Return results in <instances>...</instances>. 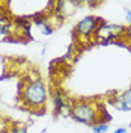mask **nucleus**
Wrapping results in <instances>:
<instances>
[{"instance_id":"7","label":"nucleus","mask_w":131,"mask_h":133,"mask_svg":"<svg viewBox=\"0 0 131 133\" xmlns=\"http://www.w3.org/2000/svg\"><path fill=\"white\" fill-rule=\"evenodd\" d=\"M14 27V20L6 14L0 15V35H9Z\"/></svg>"},{"instance_id":"11","label":"nucleus","mask_w":131,"mask_h":133,"mask_svg":"<svg viewBox=\"0 0 131 133\" xmlns=\"http://www.w3.org/2000/svg\"><path fill=\"white\" fill-rule=\"evenodd\" d=\"M123 38H127L128 41L131 42V26H128L127 27V30H125V35H123Z\"/></svg>"},{"instance_id":"15","label":"nucleus","mask_w":131,"mask_h":133,"mask_svg":"<svg viewBox=\"0 0 131 133\" xmlns=\"http://www.w3.org/2000/svg\"><path fill=\"white\" fill-rule=\"evenodd\" d=\"M0 123H2V119H0Z\"/></svg>"},{"instance_id":"16","label":"nucleus","mask_w":131,"mask_h":133,"mask_svg":"<svg viewBox=\"0 0 131 133\" xmlns=\"http://www.w3.org/2000/svg\"><path fill=\"white\" fill-rule=\"evenodd\" d=\"M130 127H131V124H130Z\"/></svg>"},{"instance_id":"9","label":"nucleus","mask_w":131,"mask_h":133,"mask_svg":"<svg viewBox=\"0 0 131 133\" xmlns=\"http://www.w3.org/2000/svg\"><path fill=\"white\" fill-rule=\"evenodd\" d=\"M110 124H104V123H97V124L92 125V132L93 133H106L108 132Z\"/></svg>"},{"instance_id":"10","label":"nucleus","mask_w":131,"mask_h":133,"mask_svg":"<svg viewBox=\"0 0 131 133\" xmlns=\"http://www.w3.org/2000/svg\"><path fill=\"white\" fill-rule=\"evenodd\" d=\"M41 32H42V35L48 36V35H51V33L54 32V27L48 23V24H45V26H42V27H41Z\"/></svg>"},{"instance_id":"5","label":"nucleus","mask_w":131,"mask_h":133,"mask_svg":"<svg viewBox=\"0 0 131 133\" xmlns=\"http://www.w3.org/2000/svg\"><path fill=\"white\" fill-rule=\"evenodd\" d=\"M53 103H54V110L56 114L62 116H71V109H72V104L69 98L66 97L62 91H56L54 95H53Z\"/></svg>"},{"instance_id":"3","label":"nucleus","mask_w":131,"mask_h":133,"mask_svg":"<svg viewBox=\"0 0 131 133\" xmlns=\"http://www.w3.org/2000/svg\"><path fill=\"white\" fill-rule=\"evenodd\" d=\"M125 30L127 27L125 26H121V24H112V23H106L103 21L99 27L97 29L95 35L101 39V44H108V42L115 41V39H121L123 38L125 35Z\"/></svg>"},{"instance_id":"13","label":"nucleus","mask_w":131,"mask_h":133,"mask_svg":"<svg viewBox=\"0 0 131 133\" xmlns=\"http://www.w3.org/2000/svg\"><path fill=\"white\" fill-rule=\"evenodd\" d=\"M113 133H127V129H125V127H118Z\"/></svg>"},{"instance_id":"12","label":"nucleus","mask_w":131,"mask_h":133,"mask_svg":"<svg viewBox=\"0 0 131 133\" xmlns=\"http://www.w3.org/2000/svg\"><path fill=\"white\" fill-rule=\"evenodd\" d=\"M125 18H127V21H128L130 26H131V11L130 9H125Z\"/></svg>"},{"instance_id":"6","label":"nucleus","mask_w":131,"mask_h":133,"mask_svg":"<svg viewBox=\"0 0 131 133\" xmlns=\"http://www.w3.org/2000/svg\"><path fill=\"white\" fill-rule=\"evenodd\" d=\"M112 103L121 112H131V89L116 95V100H113Z\"/></svg>"},{"instance_id":"4","label":"nucleus","mask_w":131,"mask_h":133,"mask_svg":"<svg viewBox=\"0 0 131 133\" xmlns=\"http://www.w3.org/2000/svg\"><path fill=\"white\" fill-rule=\"evenodd\" d=\"M103 23V20L95 15H88L83 20H80L75 27H74V35L80 36V38H89L93 33L97 32V29L99 27V24Z\"/></svg>"},{"instance_id":"1","label":"nucleus","mask_w":131,"mask_h":133,"mask_svg":"<svg viewBox=\"0 0 131 133\" xmlns=\"http://www.w3.org/2000/svg\"><path fill=\"white\" fill-rule=\"evenodd\" d=\"M20 98L27 109H32V110L41 109V112H44V106L48 98L45 83L41 79H33L27 82L23 88V92L20 94Z\"/></svg>"},{"instance_id":"2","label":"nucleus","mask_w":131,"mask_h":133,"mask_svg":"<svg viewBox=\"0 0 131 133\" xmlns=\"http://www.w3.org/2000/svg\"><path fill=\"white\" fill-rule=\"evenodd\" d=\"M99 109L95 103L92 101H78L72 104L71 109V118L74 121L86 125H93L98 123L99 118Z\"/></svg>"},{"instance_id":"8","label":"nucleus","mask_w":131,"mask_h":133,"mask_svg":"<svg viewBox=\"0 0 131 133\" xmlns=\"http://www.w3.org/2000/svg\"><path fill=\"white\" fill-rule=\"evenodd\" d=\"M3 133H27V127L23 124H18V123H14L9 129H6Z\"/></svg>"},{"instance_id":"14","label":"nucleus","mask_w":131,"mask_h":133,"mask_svg":"<svg viewBox=\"0 0 131 133\" xmlns=\"http://www.w3.org/2000/svg\"><path fill=\"white\" fill-rule=\"evenodd\" d=\"M5 3H0V15H2V6H3Z\"/></svg>"}]
</instances>
